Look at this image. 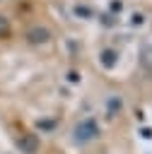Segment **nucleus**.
Wrapping results in <instances>:
<instances>
[{"label": "nucleus", "instance_id": "nucleus-1", "mask_svg": "<svg viewBox=\"0 0 152 154\" xmlns=\"http://www.w3.org/2000/svg\"><path fill=\"white\" fill-rule=\"evenodd\" d=\"M27 38H29L31 43H48V41H51V31H48L46 26H34V29H29Z\"/></svg>", "mask_w": 152, "mask_h": 154}]
</instances>
